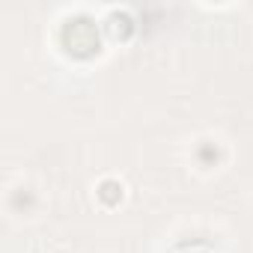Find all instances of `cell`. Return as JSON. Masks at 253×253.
<instances>
[{
  "label": "cell",
  "mask_w": 253,
  "mask_h": 253,
  "mask_svg": "<svg viewBox=\"0 0 253 253\" xmlns=\"http://www.w3.org/2000/svg\"><path fill=\"white\" fill-rule=\"evenodd\" d=\"M60 39H63V48L72 54V57H92L98 54L101 48V36H98V27L89 15H72L63 30H60Z\"/></svg>",
  "instance_id": "1"
},
{
  "label": "cell",
  "mask_w": 253,
  "mask_h": 253,
  "mask_svg": "<svg viewBox=\"0 0 253 253\" xmlns=\"http://www.w3.org/2000/svg\"><path fill=\"white\" fill-rule=\"evenodd\" d=\"M104 27H107V33L113 39H128L134 33V21H131L128 12H110L107 21H104Z\"/></svg>",
  "instance_id": "2"
},
{
  "label": "cell",
  "mask_w": 253,
  "mask_h": 253,
  "mask_svg": "<svg viewBox=\"0 0 253 253\" xmlns=\"http://www.w3.org/2000/svg\"><path fill=\"white\" fill-rule=\"evenodd\" d=\"M98 194H101V200H104V203H116V200L122 197V188H119L116 182H104Z\"/></svg>",
  "instance_id": "3"
}]
</instances>
